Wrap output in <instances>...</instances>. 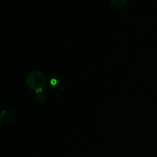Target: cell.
Returning <instances> with one entry per match:
<instances>
[{"mask_svg":"<svg viewBox=\"0 0 157 157\" xmlns=\"http://www.w3.org/2000/svg\"><path fill=\"white\" fill-rule=\"evenodd\" d=\"M2 116L0 115V127H2Z\"/></svg>","mask_w":157,"mask_h":157,"instance_id":"5b68a950","label":"cell"},{"mask_svg":"<svg viewBox=\"0 0 157 157\" xmlns=\"http://www.w3.org/2000/svg\"><path fill=\"white\" fill-rule=\"evenodd\" d=\"M2 118L5 121H7L8 123H12L15 120V113H12V111H2Z\"/></svg>","mask_w":157,"mask_h":157,"instance_id":"7a4b0ae2","label":"cell"},{"mask_svg":"<svg viewBox=\"0 0 157 157\" xmlns=\"http://www.w3.org/2000/svg\"><path fill=\"white\" fill-rule=\"evenodd\" d=\"M128 0H110L111 5L115 8H121L127 4Z\"/></svg>","mask_w":157,"mask_h":157,"instance_id":"277c9868","label":"cell"},{"mask_svg":"<svg viewBox=\"0 0 157 157\" xmlns=\"http://www.w3.org/2000/svg\"><path fill=\"white\" fill-rule=\"evenodd\" d=\"M25 84L30 90H33L35 93L41 92L47 86V78L41 71H33L26 76Z\"/></svg>","mask_w":157,"mask_h":157,"instance_id":"6da1fadb","label":"cell"},{"mask_svg":"<svg viewBox=\"0 0 157 157\" xmlns=\"http://www.w3.org/2000/svg\"><path fill=\"white\" fill-rule=\"evenodd\" d=\"M35 101L38 104H44L46 102V101H47V96H46L45 93L43 91L35 93Z\"/></svg>","mask_w":157,"mask_h":157,"instance_id":"3957f363","label":"cell"}]
</instances>
